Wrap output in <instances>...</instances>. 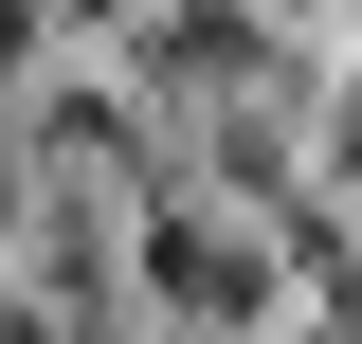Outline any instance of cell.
I'll use <instances>...</instances> for the list:
<instances>
[{"mask_svg":"<svg viewBox=\"0 0 362 344\" xmlns=\"http://www.w3.org/2000/svg\"><path fill=\"white\" fill-rule=\"evenodd\" d=\"M127 290L163 308V326H199V344H272V326H290V254H272V217L235 236L218 200H145V217H127Z\"/></svg>","mask_w":362,"mask_h":344,"instance_id":"cell-1","label":"cell"},{"mask_svg":"<svg viewBox=\"0 0 362 344\" xmlns=\"http://www.w3.org/2000/svg\"><path fill=\"white\" fill-rule=\"evenodd\" d=\"M272 37H290L272 0H163V18H145V73H163V91H254Z\"/></svg>","mask_w":362,"mask_h":344,"instance_id":"cell-2","label":"cell"},{"mask_svg":"<svg viewBox=\"0 0 362 344\" xmlns=\"http://www.w3.org/2000/svg\"><path fill=\"white\" fill-rule=\"evenodd\" d=\"M37 55H54V37H37V0H0V73H37Z\"/></svg>","mask_w":362,"mask_h":344,"instance_id":"cell-3","label":"cell"}]
</instances>
